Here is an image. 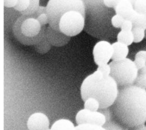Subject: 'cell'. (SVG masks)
I'll use <instances>...</instances> for the list:
<instances>
[{"mask_svg": "<svg viewBox=\"0 0 146 130\" xmlns=\"http://www.w3.org/2000/svg\"><path fill=\"white\" fill-rule=\"evenodd\" d=\"M48 25L71 37L85 26V6L82 0H49L46 6Z\"/></svg>", "mask_w": 146, "mask_h": 130, "instance_id": "6da1fadb", "label": "cell"}, {"mask_svg": "<svg viewBox=\"0 0 146 130\" xmlns=\"http://www.w3.org/2000/svg\"><path fill=\"white\" fill-rule=\"evenodd\" d=\"M115 119L131 128L146 122V89L135 84L121 87L111 106Z\"/></svg>", "mask_w": 146, "mask_h": 130, "instance_id": "7a4b0ae2", "label": "cell"}, {"mask_svg": "<svg viewBox=\"0 0 146 130\" xmlns=\"http://www.w3.org/2000/svg\"><path fill=\"white\" fill-rule=\"evenodd\" d=\"M85 6L84 31L100 40L108 41L116 37L117 30L111 24L116 14L115 10L107 7L103 0H82Z\"/></svg>", "mask_w": 146, "mask_h": 130, "instance_id": "3957f363", "label": "cell"}, {"mask_svg": "<svg viewBox=\"0 0 146 130\" xmlns=\"http://www.w3.org/2000/svg\"><path fill=\"white\" fill-rule=\"evenodd\" d=\"M119 92L118 85L110 75L105 76L96 70L87 76L80 87V95L84 101L89 98L98 100L100 108L112 105Z\"/></svg>", "mask_w": 146, "mask_h": 130, "instance_id": "277c9868", "label": "cell"}, {"mask_svg": "<svg viewBox=\"0 0 146 130\" xmlns=\"http://www.w3.org/2000/svg\"><path fill=\"white\" fill-rule=\"evenodd\" d=\"M46 27L42 26L33 15L22 14L13 27L14 37L24 45H34L45 34Z\"/></svg>", "mask_w": 146, "mask_h": 130, "instance_id": "5b68a950", "label": "cell"}, {"mask_svg": "<svg viewBox=\"0 0 146 130\" xmlns=\"http://www.w3.org/2000/svg\"><path fill=\"white\" fill-rule=\"evenodd\" d=\"M109 64L111 67L110 76L118 86L121 87L134 84L139 74V69L134 61L126 58L121 60H112Z\"/></svg>", "mask_w": 146, "mask_h": 130, "instance_id": "8992f818", "label": "cell"}, {"mask_svg": "<svg viewBox=\"0 0 146 130\" xmlns=\"http://www.w3.org/2000/svg\"><path fill=\"white\" fill-rule=\"evenodd\" d=\"M113 48L110 42L101 40L97 42L93 48L94 60L96 64L100 66L107 64L112 59Z\"/></svg>", "mask_w": 146, "mask_h": 130, "instance_id": "52a82bcc", "label": "cell"}, {"mask_svg": "<svg viewBox=\"0 0 146 130\" xmlns=\"http://www.w3.org/2000/svg\"><path fill=\"white\" fill-rule=\"evenodd\" d=\"M75 120L77 125L92 124L102 126L106 123L105 116L100 112L92 111L83 108L78 112Z\"/></svg>", "mask_w": 146, "mask_h": 130, "instance_id": "ba28073f", "label": "cell"}, {"mask_svg": "<svg viewBox=\"0 0 146 130\" xmlns=\"http://www.w3.org/2000/svg\"><path fill=\"white\" fill-rule=\"evenodd\" d=\"M50 121L47 115L42 112H37L30 116L27 121L29 130H48Z\"/></svg>", "mask_w": 146, "mask_h": 130, "instance_id": "9c48e42d", "label": "cell"}, {"mask_svg": "<svg viewBox=\"0 0 146 130\" xmlns=\"http://www.w3.org/2000/svg\"><path fill=\"white\" fill-rule=\"evenodd\" d=\"M46 35L50 44L56 47H61L68 43L71 37L48 25L46 27Z\"/></svg>", "mask_w": 146, "mask_h": 130, "instance_id": "30bf717a", "label": "cell"}, {"mask_svg": "<svg viewBox=\"0 0 146 130\" xmlns=\"http://www.w3.org/2000/svg\"><path fill=\"white\" fill-rule=\"evenodd\" d=\"M116 14L120 15L125 19L129 20L135 13L133 4L129 0H121L115 8Z\"/></svg>", "mask_w": 146, "mask_h": 130, "instance_id": "8fae6325", "label": "cell"}, {"mask_svg": "<svg viewBox=\"0 0 146 130\" xmlns=\"http://www.w3.org/2000/svg\"><path fill=\"white\" fill-rule=\"evenodd\" d=\"M113 48L112 60L118 61L125 59L129 52V48L127 45L120 42H115L112 44Z\"/></svg>", "mask_w": 146, "mask_h": 130, "instance_id": "7c38bea8", "label": "cell"}, {"mask_svg": "<svg viewBox=\"0 0 146 130\" xmlns=\"http://www.w3.org/2000/svg\"><path fill=\"white\" fill-rule=\"evenodd\" d=\"M51 130H76V127L70 120L60 119L55 121L52 125Z\"/></svg>", "mask_w": 146, "mask_h": 130, "instance_id": "4fadbf2b", "label": "cell"}, {"mask_svg": "<svg viewBox=\"0 0 146 130\" xmlns=\"http://www.w3.org/2000/svg\"><path fill=\"white\" fill-rule=\"evenodd\" d=\"M51 46L46 37V32L42 37L34 45L35 51L41 54H46L49 51Z\"/></svg>", "mask_w": 146, "mask_h": 130, "instance_id": "5bb4252c", "label": "cell"}, {"mask_svg": "<svg viewBox=\"0 0 146 130\" xmlns=\"http://www.w3.org/2000/svg\"><path fill=\"white\" fill-rule=\"evenodd\" d=\"M117 40L128 46L131 45L134 41V37L132 31L120 30L117 34Z\"/></svg>", "mask_w": 146, "mask_h": 130, "instance_id": "9a60e30c", "label": "cell"}, {"mask_svg": "<svg viewBox=\"0 0 146 130\" xmlns=\"http://www.w3.org/2000/svg\"><path fill=\"white\" fill-rule=\"evenodd\" d=\"M133 26H137L143 28L146 30V14L139 13L136 11L129 19Z\"/></svg>", "mask_w": 146, "mask_h": 130, "instance_id": "2e32d148", "label": "cell"}, {"mask_svg": "<svg viewBox=\"0 0 146 130\" xmlns=\"http://www.w3.org/2000/svg\"><path fill=\"white\" fill-rule=\"evenodd\" d=\"M33 15L37 19L42 26H45L48 23V18L47 14L46 7L40 6L38 10Z\"/></svg>", "mask_w": 146, "mask_h": 130, "instance_id": "e0dca14e", "label": "cell"}, {"mask_svg": "<svg viewBox=\"0 0 146 130\" xmlns=\"http://www.w3.org/2000/svg\"><path fill=\"white\" fill-rule=\"evenodd\" d=\"M84 108L92 111H98L100 108V103L98 100L93 98H89L84 101Z\"/></svg>", "mask_w": 146, "mask_h": 130, "instance_id": "ac0fdd59", "label": "cell"}, {"mask_svg": "<svg viewBox=\"0 0 146 130\" xmlns=\"http://www.w3.org/2000/svg\"><path fill=\"white\" fill-rule=\"evenodd\" d=\"M135 43L140 42L145 37V30L142 27L133 26L132 30Z\"/></svg>", "mask_w": 146, "mask_h": 130, "instance_id": "d6986e66", "label": "cell"}, {"mask_svg": "<svg viewBox=\"0 0 146 130\" xmlns=\"http://www.w3.org/2000/svg\"><path fill=\"white\" fill-rule=\"evenodd\" d=\"M103 127L105 128L107 130H128V128L125 127L120 124L115 119H113L111 121L106 122L103 125Z\"/></svg>", "mask_w": 146, "mask_h": 130, "instance_id": "ffe728a7", "label": "cell"}, {"mask_svg": "<svg viewBox=\"0 0 146 130\" xmlns=\"http://www.w3.org/2000/svg\"><path fill=\"white\" fill-rule=\"evenodd\" d=\"M39 0H30V5L28 9L21 13L22 14L31 15L36 12L39 7Z\"/></svg>", "mask_w": 146, "mask_h": 130, "instance_id": "44dd1931", "label": "cell"}, {"mask_svg": "<svg viewBox=\"0 0 146 130\" xmlns=\"http://www.w3.org/2000/svg\"><path fill=\"white\" fill-rule=\"evenodd\" d=\"M98 111L102 113L105 116L106 119V122H108L115 119L111 106L109 107H106V108H100L98 109Z\"/></svg>", "mask_w": 146, "mask_h": 130, "instance_id": "7402d4cb", "label": "cell"}, {"mask_svg": "<svg viewBox=\"0 0 146 130\" xmlns=\"http://www.w3.org/2000/svg\"><path fill=\"white\" fill-rule=\"evenodd\" d=\"M125 19L119 14H116L111 19V24L115 29L116 30L121 29V27Z\"/></svg>", "mask_w": 146, "mask_h": 130, "instance_id": "603a6c76", "label": "cell"}, {"mask_svg": "<svg viewBox=\"0 0 146 130\" xmlns=\"http://www.w3.org/2000/svg\"><path fill=\"white\" fill-rule=\"evenodd\" d=\"M133 6L137 12L146 14V0H136Z\"/></svg>", "mask_w": 146, "mask_h": 130, "instance_id": "cb8c5ba5", "label": "cell"}, {"mask_svg": "<svg viewBox=\"0 0 146 130\" xmlns=\"http://www.w3.org/2000/svg\"><path fill=\"white\" fill-rule=\"evenodd\" d=\"M30 5V0H18L17 3L14 9L21 13L26 10Z\"/></svg>", "mask_w": 146, "mask_h": 130, "instance_id": "d4e9b609", "label": "cell"}, {"mask_svg": "<svg viewBox=\"0 0 146 130\" xmlns=\"http://www.w3.org/2000/svg\"><path fill=\"white\" fill-rule=\"evenodd\" d=\"M76 130H107L102 126L92 124H80L76 126Z\"/></svg>", "mask_w": 146, "mask_h": 130, "instance_id": "484cf974", "label": "cell"}, {"mask_svg": "<svg viewBox=\"0 0 146 130\" xmlns=\"http://www.w3.org/2000/svg\"><path fill=\"white\" fill-rule=\"evenodd\" d=\"M134 84L140 88L146 89V74L139 73Z\"/></svg>", "mask_w": 146, "mask_h": 130, "instance_id": "4316f807", "label": "cell"}, {"mask_svg": "<svg viewBox=\"0 0 146 130\" xmlns=\"http://www.w3.org/2000/svg\"><path fill=\"white\" fill-rule=\"evenodd\" d=\"M96 70L100 71L103 75L105 76H108V75H110L111 67L110 64H108V63L104 64L100 66H98V67Z\"/></svg>", "mask_w": 146, "mask_h": 130, "instance_id": "83f0119b", "label": "cell"}, {"mask_svg": "<svg viewBox=\"0 0 146 130\" xmlns=\"http://www.w3.org/2000/svg\"><path fill=\"white\" fill-rule=\"evenodd\" d=\"M134 62L137 67V68L139 69V70L144 67L145 66L146 64V60L138 56H135V60Z\"/></svg>", "mask_w": 146, "mask_h": 130, "instance_id": "f1b7e54d", "label": "cell"}, {"mask_svg": "<svg viewBox=\"0 0 146 130\" xmlns=\"http://www.w3.org/2000/svg\"><path fill=\"white\" fill-rule=\"evenodd\" d=\"M133 27V23L131 21L125 19L121 27V30L124 31H132Z\"/></svg>", "mask_w": 146, "mask_h": 130, "instance_id": "f546056e", "label": "cell"}, {"mask_svg": "<svg viewBox=\"0 0 146 130\" xmlns=\"http://www.w3.org/2000/svg\"><path fill=\"white\" fill-rule=\"evenodd\" d=\"M18 0H3V5L6 7H14L17 3Z\"/></svg>", "mask_w": 146, "mask_h": 130, "instance_id": "4dcf8cb0", "label": "cell"}, {"mask_svg": "<svg viewBox=\"0 0 146 130\" xmlns=\"http://www.w3.org/2000/svg\"><path fill=\"white\" fill-rule=\"evenodd\" d=\"M128 130H146V125L144 124L129 128Z\"/></svg>", "mask_w": 146, "mask_h": 130, "instance_id": "1f68e13d", "label": "cell"}, {"mask_svg": "<svg viewBox=\"0 0 146 130\" xmlns=\"http://www.w3.org/2000/svg\"><path fill=\"white\" fill-rule=\"evenodd\" d=\"M135 56L140 57V58H142L146 60V50H140V51H138L136 54Z\"/></svg>", "mask_w": 146, "mask_h": 130, "instance_id": "d6a6232c", "label": "cell"}, {"mask_svg": "<svg viewBox=\"0 0 146 130\" xmlns=\"http://www.w3.org/2000/svg\"><path fill=\"white\" fill-rule=\"evenodd\" d=\"M145 37H146V31H145Z\"/></svg>", "mask_w": 146, "mask_h": 130, "instance_id": "836d02e7", "label": "cell"}, {"mask_svg": "<svg viewBox=\"0 0 146 130\" xmlns=\"http://www.w3.org/2000/svg\"><path fill=\"white\" fill-rule=\"evenodd\" d=\"M48 130H51V129H48Z\"/></svg>", "mask_w": 146, "mask_h": 130, "instance_id": "e575fe53", "label": "cell"}, {"mask_svg": "<svg viewBox=\"0 0 146 130\" xmlns=\"http://www.w3.org/2000/svg\"><path fill=\"white\" fill-rule=\"evenodd\" d=\"M145 66H146V64H145Z\"/></svg>", "mask_w": 146, "mask_h": 130, "instance_id": "d590c367", "label": "cell"}]
</instances>
